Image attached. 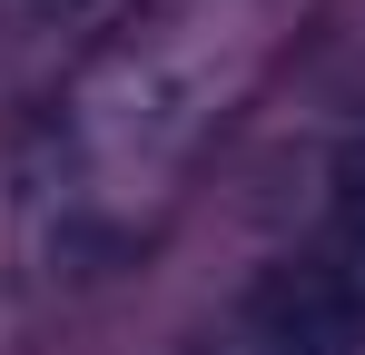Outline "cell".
<instances>
[{
    "mask_svg": "<svg viewBox=\"0 0 365 355\" xmlns=\"http://www.w3.org/2000/svg\"><path fill=\"white\" fill-rule=\"evenodd\" d=\"M237 326L267 355H356L365 346V287L346 267H326V257H277V267L247 277Z\"/></svg>",
    "mask_w": 365,
    "mask_h": 355,
    "instance_id": "1",
    "label": "cell"
},
{
    "mask_svg": "<svg viewBox=\"0 0 365 355\" xmlns=\"http://www.w3.org/2000/svg\"><path fill=\"white\" fill-rule=\"evenodd\" d=\"M326 187H336V257H346V277L365 287V138L336 158V178H326Z\"/></svg>",
    "mask_w": 365,
    "mask_h": 355,
    "instance_id": "2",
    "label": "cell"
},
{
    "mask_svg": "<svg viewBox=\"0 0 365 355\" xmlns=\"http://www.w3.org/2000/svg\"><path fill=\"white\" fill-rule=\"evenodd\" d=\"M187 355H267V346H247V336H207V346H187Z\"/></svg>",
    "mask_w": 365,
    "mask_h": 355,
    "instance_id": "3",
    "label": "cell"
}]
</instances>
